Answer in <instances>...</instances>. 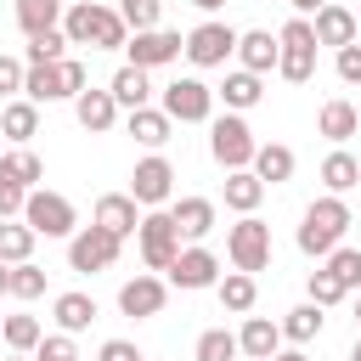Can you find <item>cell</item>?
Masks as SVG:
<instances>
[{
  "mask_svg": "<svg viewBox=\"0 0 361 361\" xmlns=\"http://www.w3.org/2000/svg\"><path fill=\"white\" fill-rule=\"evenodd\" d=\"M62 34H68V45H90V51L130 45V23L118 17V6H102V0H73L62 11Z\"/></svg>",
  "mask_w": 361,
  "mask_h": 361,
  "instance_id": "obj_1",
  "label": "cell"
},
{
  "mask_svg": "<svg viewBox=\"0 0 361 361\" xmlns=\"http://www.w3.org/2000/svg\"><path fill=\"white\" fill-rule=\"evenodd\" d=\"M355 226V214H350V203L338 197V192H327V197H316L305 214H299V254H310V259H327L338 243H344V231Z\"/></svg>",
  "mask_w": 361,
  "mask_h": 361,
  "instance_id": "obj_2",
  "label": "cell"
},
{
  "mask_svg": "<svg viewBox=\"0 0 361 361\" xmlns=\"http://www.w3.org/2000/svg\"><path fill=\"white\" fill-rule=\"evenodd\" d=\"M90 85V73H85V62L79 56H62V62H45V68H28V79H23V96L28 102H73L79 90Z\"/></svg>",
  "mask_w": 361,
  "mask_h": 361,
  "instance_id": "obj_3",
  "label": "cell"
},
{
  "mask_svg": "<svg viewBox=\"0 0 361 361\" xmlns=\"http://www.w3.org/2000/svg\"><path fill=\"white\" fill-rule=\"evenodd\" d=\"M276 45H282V56H276V73L288 79V85H305L310 73H316V28H310V17H288L282 28H276Z\"/></svg>",
  "mask_w": 361,
  "mask_h": 361,
  "instance_id": "obj_4",
  "label": "cell"
},
{
  "mask_svg": "<svg viewBox=\"0 0 361 361\" xmlns=\"http://www.w3.org/2000/svg\"><path fill=\"white\" fill-rule=\"evenodd\" d=\"M209 152H214V164H220V169H248V164H254V152H259V141H254L248 118L226 107L220 118H209Z\"/></svg>",
  "mask_w": 361,
  "mask_h": 361,
  "instance_id": "obj_5",
  "label": "cell"
},
{
  "mask_svg": "<svg viewBox=\"0 0 361 361\" xmlns=\"http://www.w3.org/2000/svg\"><path fill=\"white\" fill-rule=\"evenodd\" d=\"M135 243H141V265H147V271H169V265H175V254L186 248V237H180V226H175V214H169V209H147V214H141Z\"/></svg>",
  "mask_w": 361,
  "mask_h": 361,
  "instance_id": "obj_6",
  "label": "cell"
},
{
  "mask_svg": "<svg viewBox=\"0 0 361 361\" xmlns=\"http://www.w3.org/2000/svg\"><path fill=\"white\" fill-rule=\"evenodd\" d=\"M118 248H124V237H113L107 226H79L73 237H68V271H79V276H96V271H113L118 265Z\"/></svg>",
  "mask_w": 361,
  "mask_h": 361,
  "instance_id": "obj_7",
  "label": "cell"
},
{
  "mask_svg": "<svg viewBox=\"0 0 361 361\" xmlns=\"http://www.w3.org/2000/svg\"><path fill=\"white\" fill-rule=\"evenodd\" d=\"M226 259H231V271H265L271 265V226L259 220V214H243L237 226H226Z\"/></svg>",
  "mask_w": 361,
  "mask_h": 361,
  "instance_id": "obj_8",
  "label": "cell"
},
{
  "mask_svg": "<svg viewBox=\"0 0 361 361\" xmlns=\"http://www.w3.org/2000/svg\"><path fill=\"white\" fill-rule=\"evenodd\" d=\"M214 85H203L197 73H180V79H169L164 85V113L175 118V124H209L214 118Z\"/></svg>",
  "mask_w": 361,
  "mask_h": 361,
  "instance_id": "obj_9",
  "label": "cell"
},
{
  "mask_svg": "<svg viewBox=\"0 0 361 361\" xmlns=\"http://www.w3.org/2000/svg\"><path fill=\"white\" fill-rule=\"evenodd\" d=\"M237 28L231 23H220V17H203L192 34H186V62L192 68H226L231 56H237Z\"/></svg>",
  "mask_w": 361,
  "mask_h": 361,
  "instance_id": "obj_10",
  "label": "cell"
},
{
  "mask_svg": "<svg viewBox=\"0 0 361 361\" xmlns=\"http://www.w3.org/2000/svg\"><path fill=\"white\" fill-rule=\"evenodd\" d=\"M130 197H135L141 209H164V203L175 197V164H169L164 152H147V158L130 169Z\"/></svg>",
  "mask_w": 361,
  "mask_h": 361,
  "instance_id": "obj_11",
  "label": "cell"
},
{
  "mask_svg": "<svg viewBox=\"0 0 361 361\" xmlns=\"http://www.w3.org/2000/svg\"><path fill=\"white\" fill-rule=\"evenodd\" d=\"M23 220L39 231V237H73L79 231V214H73V203L62 197V192H28V203H23Z\"/></svg>",
  "mask_w": 361,
  "mask_h": 361,
  "instance_id": "obj_12",
  "label": "cell"
},
{
  "mask_svg": "<svg viewBox=\"0 0 361 361\" xmlns=\"http://www.w3.org/2000/svg\"><path fill=\"white\" fill-rule=\"evenodd\" d=\"M164 276H169L175 288H186V293H203V288H214V282H220V254H214V248H203V243H186Z\"/></svg>",
  "mask_w": 361,
  "mask_h": 361,
  "instance_id": "obj_13",
  "label": "cell"
},
{
  "mask_svg": "<svg viewBox=\"0 0 361 361\" xmlns=\"http://www.w3.org/2000/svg\"><path fill=\"white\" fill-rule=\"evenodd\" d=\"M175 56H186V39H180L175 28H141V34H130V45H124V62H135V68H164V62H175Z\"/></svg>",
  "mask_w": 361,
  "mask_h": 361,
  "instance_id": "obj_14",
  "label": "cell"
},
{
  "mask_svg": "<svg viewBox=\"0 0 361 361\" xmlns=\"http://www.w3.org/2000/svg\"><path fill=\"white\" fill-rule=\"evenodd\" d=\"M164 299H169V282H164L158 271H141V276H130V282L118 288V310H124V316H135V322L158 316V310H164Z\"/></svg>",
  "mask_w": 361,
  "mask_h": 361,
  "instance_id": "obj_15",
  "label": "cell"
},
{
  "mask_svg": "<svg viewBox=\"0 0 361 361\" xmlns=\"http://www.w3.org/2000/svg\"><path fill=\"white\" fill-rule=\"evenodd\" d=\"M90 220H96V226H107L113 237H135V231H141V203H135L130 192H102Z\"/></svg>",
  "mask_w": 361,
  "mask_h": 361,
  "instance_id": "obj_16",
  "label": "cell"
},
{
  "mask_svg": "<svg viewBox=\"0 0 361 361\" xmlns=\"http://www.w3.org/2000/svg\"><path fill=\"white\" fill-rule=\"evenodd\" d=\"M310 28H316V45H333V51L350 45V39H361V17H355L350 6H333V0L310 17Z\"/></svg>",
  "mask_w": 361,
  "mask_h": 361,
  "instance_id": "obj_17",
  "label": "cell"
},
{
  "mask_svg": "<svg viewBox=\"0 0 361 361\" xmlns=\"http://www.w3.org/2000/svg\"><path fill=\"white\" fill-rule=\"evenodd\" d=\"M73 118H79L90 135H107V130L118 124V102H113V90H90V85H85V90L73 96Z\"/></svg>",
  "mask_w": 361,
  "mask_h": 361,
  "instance_id": "obj_18",
  "label": "cell"
},
{
  "mask_svg": "<svg viewBox=\"0 0 361 361\" xmlns=\"http://www.w3.org/2000/svg\"><path fill=\"white\" fill-rule=\"evenodd\" d=\"M355 130H361V107H355V102L333 96V102H322V107H316V135H327L333 147H344Z\"/></svg>",
  "mask_w": 361,
  "mask_h": 361,
  "instance_id": "obj_19",
  "label": "cell"
},
{
  "mask_svg": "<svg viewBox=\"0 0 361 361\" xmlns=\"http://www.w3.org/2000/svg\"><path fill=\"white\" fill-rule=\"evenodd\" d=\"M237 344H243L248 361H271V355L282 350V322H271V316H243Z\"/></svg>",
  "mask_w": 361,
  "mask_h": 361,
  "instance_id": "obj_20",
  "label": "cell"
},
{
  "mask_svg": "<svg viewBox=\"0 0 361 361\" xmlns=\"http://www.w3.org/2000/svg\"><path fill=\"white\" fill-rule=\"evenodd\" d=\"M276 56H282V45H276V34H265V28H248L243 39H237V68H248V73H271L276 68Z\"/></svg>",
  "mask_w": 361,
  "mask_h": 361,
  "instance_id": "obj_21",
  "label": "cell"
},
{
  "mask_svg": "<svg viewBox=\"0 0 361 361\" xmlns=\"http://www.w3.org/2000/svg\"><path fill=\"white\" fill-rule=\"evenodd\" d=\"M0 135H6V141H17V147H28V141L39 135V102L11 96V102L0 107Z\"/></svg>",
  "mask_w": 361,
  "mask_h": 361,
  "instance_id": "obj_22",
  "label": "cell"
},
{
  "mask_svg": "<svg viewBox=\"0 0 361 361\" xmlns=\"http://www.w3.org/2000/svg\"><path fill=\"white\" fill-rule=\"evenodd\" d=\"M124 130H130V135H135L141 147H152V152H158V147L169 141L175 118H169L164 107H152V102H147V107H130V113H124Z\"/></svg>",
  "mask_w": 361,
  "mask_h": 361,
  "instance_id": "obj_23",
  "label": "cell"
},
{
  "mask_svg": "<svg viewBox=\"0 0 361 361\" xmlns=\"http://www.w3.org/2000/svg\"><path fill=\"white\" fill-rule=\"evenodd\" d=\"M152 68H135V62H124L113 79H107V90H113V102L130 113V107H147L152 102V79H147Z\"/></svg>",
  "mask_w": 361,
  "mask_h": 361,
  "instance_id": "obj_24",
  "label": "cell"
},
{
  "mask_svg": "<svg viewBox=\"0 0 361 361\" xmlns=\"http://www.w3.org/2000/svg\"><path fill=\"white\" fill-rule=\"evenodd\" d=\"M169 214H175L186 243H203L214 231V197H180V203H169Z\"/></svg>",
  "mask_w": 361,
  "mask_h": 361,
  "instance_id": "obj_25",
  "label": "cell"
},
{
  "mask_svg": "<svg viewBox=\"0 0 361 361\" xmlns=\"http://www.w3.org/2000/svg\"><path fill=\"white\" fill-rule=\"evenodd\" d=\"M214 96H220L231 113H248V107H259V96H265V79H259V73H248V68H231V73H226V85H220Z\"/></svg>",
  "mask_w": 361,
  "mask_h": 361,
  "instance_id": "obj_26",
  "label": "cell"
},
{
  "mask_svg": "<svg viewBox=\"0 0 361 361\" xmlns=\"http://www.w3.org/2000/svg\"><path fill=\"white\" fill-rule=\"evenodd\" d=\"M293 164H299L293 147H282V141H259V152H254L248 169H254L265 186H282V180H293Z\"/></svg>",
  "mask_w": 361,
  "mask_h": 361,
  "instance_id": "obj_27",
  "label": "cell"
},
{
  "mask_svg": "<svg viewBox=\"0 0 361 361\" xmlns=\"http://www.w3.org/2000/svg\"><path fill=\"white\" fill-rule=\"evenodd\" d=\"M51 322H56L62 333H85V327L96 322V299L79 293V288H73V293H56V299H51Z\"/></svg>",
  "mask_w": 361,
  "mask_h": 361,
  "instance_id": "obj_28",
  "label": "cell"
},
{
  "mask_svg": "<svg viewBox=\"0 0 361 361\" xmlns=\"http://www.w3.org/2000/svg\"><path fill=\"white\" fill-rule=\"evenodd\" d=\"M259 203H265V180H259L254 169H226V209L254 214Z\"/></svg>",
  "mask_w": 361,
  "mask_h": 361,
  "instance_id": "obj_29",
  "label": "cell"
},
{
  "mask_svg": "<svg viewBox=\"0 0 361 361\" xmlns=\"http://www.w3.org/2000/svg\"><path fill=\"white\" fill-rule=\"evenodd\" d=\"M322 186H327V192H338V197H344L350 186H361V158H355V152H344V147H333V152L322 158Z\"/></svg>",
  "mask_w": 361,
  "mask_h": 361,
  "instance_id": "obj_30",
  "label": "cell"
},
{
  "mask_svg": "<svg viewBox=\"0 0 361 361\" xmlns=\"http://www.w3.org/2000/svg\"><path fill=\"white\" fill-rule=\"evenodd\" d=\"M214 293H220V305H226L231 316H248L254 299H259V282H254L248 271H226V276L214 282Z\"/></svg>",
  "mask_w": 361,
  "mask_h": 361,
  "instance_id": "obj_31",
  "label": "cell"
},
{
  "mask_svg": "<svg viewBox=\"0 0 361 361\" xmlns=\"http://www.w3.org/2000/svg\"><path fill=\"white\" fill-rule=\"evenodd\" d=\"M34 243H39V231H34L28 220H0V259H6V265L34 259Z\"/></svg>",
  "mask_w": 361,
  "mask_h": 361,
  "instance_id": "obj_32",
  "label": "cell"
},
{
  "mask_svg": "<svg viewBox=\"0 0 361 361\" xmlns=\"http://www.w3.org/2000/svg\"><path fill=\"white\" fill-rule=\"evenodd\" d=\"M11 11H17V28L23 34H45V28H62V11L68 6L62 0H17Z\"/></svg>",
  "mask_w": 361,
  "mask_h": 361,
  "instance_id": "obj_33",
  "label": "cell"
},
{
  "mask_svg": "<svg viewBox=\"0 0 361 361\" xmlns=\"http://www.w3.org/2000/svg\"><path fill=\"white\" fill-rule=\"evenodd\" d=\"M322 327H327V316H322L316 299H305V305H293V310L282 316V338H293V344H310Z\"/></svg>",
  "mask_w": 361,
  "mask_h": 361,
  "instance_id": "obj_34",
  "label": "cell"
},
{
  "mask_svg": "<svg viewBox=\"0 0 361 361\" xmlns=\"http://www.w3.org/2000/svg\"><path fill=\"white\" fill-rule=\"evenodd\" d=\"M68 56V34L62 28H45V34H28V45H23V62L28 68H45V62H62Z\"/></svg>",
  "mask_w": 361,
  "mask_h": 361,
  "instance_id": "obj_35",
  "label": "cell"
},
{
  "mask_svg": "<svg viewBox=\"0 0 361 361\" xmlns=\"http://www.w3.org/2000/svg\"><path fill=\"white\" fill-rule=\"evenodd\" d=\"M0 338H6V350L34 355V350H39V338H45V327H39L34 316H6V322H0Z\"/></svg>",
  "mask_w": 361,
  "mask_h": 361,
  "instance_id": "obj_36",
  "label": "cell"
},
{
  "mask_svg": "<svg viewBox=\"0 0 361 361\" xmlns=\"http://www.w3.org/2000/svg\"><path fill=\"white\" fill-rule=\"evenodd\" d=\"M0 175H11V180H23L28 192L45 180V164H39V152H28V147H17V152H0Z\"/></svg>",
  "mask_w": 361,
  "mask_h": 361,
  "instance_id": "obj_37",
  "label": "cell"
},
{
  "mask_svg": "<svg viewBox=\"0 0 361 361\" xmlns=\"http://www.w3.org/2000/svg\"><path fill=\"white\" fill-rule=\"evenodd\" d=\"M237 355H243L237 333H226V327H209V333H197V361H237Z\"/></svg>",
  "mask_w": 361,
  "mask_h": 361,
  "instance_id": "obj_38",
  "label": "cell"
},
{
  "mask_svg": "<svg viewBox=\"0 0 361 361\" xmlns=\"http://www.w3.org/2000/svg\"><path fill=\"white\" fill-rule=\"evenodd\" d=\"M305 293H310V299H316L322 310H333V305H344V299H350V288H344V282H338V276H333L327 265H322V271H310Z\"/></svg>",
  "mask_w": 361,
  "mask_h": 361,
  "instance_id": "obj_39",
  "label": "cell"
},
{
  "mask_svg": "<svg viewBox=\"0 0 361 361\" xmlns=\"http://www.w3.org/2000/svg\"><path fill=\"white\" fill-rule=\"evenodd\" d=\"M327 271H333V276L355 293V288H361V248H344V243H338V248L327 254Z\"/></svg>",
  "mask_w": 361,
  "mask_h": 361,
  "instance_id": "obj_40",
  "label": "cell"
},
{
  "mask_svg": "<svg viewBox=\"0 0 361 361\" xmlns=\"http://www.w3.org/2000/svg\"><path fill=\"white\" fill-rule=\"evenodd\" d=\"M118 17L130 23V34H141V28H158V17H164V0H118Z\"/></svg>",
  "mask_w": 361,
  "mask_h": 361,
  "instance_id": "obj_41",
  "label": "cell"
},
{
  "mask_svg": "<svg viewBox=\"0 0 361 361\" xmlns=\"http://www.w3.org/2000/svg\"><path fill=\"white\" fill-rule=\"evenodd\" d=\"M39 293H45V271H39L34 259L11 265V299H39Z\"/></svg>",
  "mask_w": 361,
  "mask_h": 361,
  "instance_id": "obj_42",
  "label": "cell"
},
{
  "mask_svg": "<svg viewBox=\"0 0 361 361\" xmlns=\"http://www.w3.org/2000/svg\"><path fill=\"white\" fill-rule=\"evenodd\" d=\"M34 361H79V344H73V333H45L39 338V350H34Z\"/></svg>",
  "mask_w": 361,
  "mask_h": 361,
  "instance_id": "obj_43",
  "label": "cell"
},
{
  "mask_svg": "<svg viewBox=\"0 0 361 361\" xmlns=\"http://www.w3.org/2000/svg\"><path fill=\"white\" fill-rule=\"evenodd\" d=\"M23 79H28V62H23V56H6V51H0V96H6V102H11L17 90H23Z\"/></svg>",
  "mask_w": 361,
  "mask_h": 361,
  "instance_id": "obj_44",
  "label": "cell"
},
{
  "mask_svg": "<svg viewBox=\"0 0 361 361\" xmlns=\"http://www.w3.org/2000/svg\"><path fill=\"white\" fill-rule=\"evenodd\" d=\"M333 68H338V79H344V85H361V39H350V45H338V56H333Z\"/></svg>",
  "mask_w": 361,
  "mask_h": 361,
  "instance_id": "obj_45",
  "label": "cell"
},
{
  "mask_svg": "<svg viewBox=\"0 0 361 361\" xmlns=\"http://www.w3.org/2000/svg\"><path fill=\"white\" fill-rule=\"evenodd\" d=\"M23 203H28V186H23V180H11V175H0V220L23 214Z\"/></svg>",
  "mask_w": 361,
  "mask_h": 361,
  "instance_id": "obj_46",
  "label": "cell"
},
{
  "mask_svg": "<svg viewBox=\"0 0 361 361\" xmlns=\"http://www.w3.org/2000/svg\"><path fill=\"white\" fill-rule=\"evenodd\" d=\"M96 361H141V344H130V338H107V344L96 350Z\"/></svg>",
  "mask_w": 361,
  "mask_h": 361,
  "instance_id": "obj_47",
  "label": "cell"
},
{
  "mask_svg": "<svg viewBox=\"0 0 361 361\" xmlns=\"http://www.w3.org/2000/svg\"><path fill=\"white\" fill-rule=\"evenodd\" d=\"M288 6H293V17H316L327 0H288Z\"/></svg>",
  "mask_w": 361,
  "mask_h": 361,
  "instance_id": "obj_48",
  "label": "cell"
},
{
  "mask_svg": "<svg viewBox=\"0 0 361 361\" xmlns=\"http://www.w3.org/2000/svg\"><path fill=\"white\" fill-rule=\"evenodd\" d=\"M6 293H11V265L0 259V299H6Z\"/></svg>",
  "mask_w": 361,
  "mask_h": 361,
  "instance_id": "obj_49",
  "label": "cell"
},
{
  "mask_svg": "<svg viewBox=\"0 0 361 361\" xmlns=\"http://www.w3.org/2000/svg\"><path fill=\"white\" fill-rule=\"evenodd\" d=\"M271 361H310V355H305V350H276Z\"/></svg>",
  "mask_w": 361,
  "mask_h": 361,
  "instance_id": "obj_50",
  "label": "cell"
},
{
  "mask_svg": "<svg viewBox=\"0 0 361 361\" xmlns=\"http://www.w3.org/2000/svg\"><path fill=\"white\" fill-rule=\"evenodd\" d=\"M192 6H197V11H220L226 0H192Z\"/></svg>",
  "mask_w": 361,
  "mask_h": 361,
  "instance_id": "obj_51",
  "label": "cell"
},
{
  "mask_svg": "<svg viewBox=\"0 0 361 361\" xmlns=\"http://www.w3.org/2000/svg\"><path fill=\"white\" fill-rule=\"evenodd\" d=\"M350 361H361V338H355V350H350Z\"/></svg>",
  "mask_w": 361,
  "mask_h": 361,
  "instance_id": "obj_52",
  "label": "cell"
},
{
  "mask_svg": "<svg viewBox=\"0 0 361 361\" xmlns=\"http://www.w3.org/2000/svg\"><path fill=\"white\" fill-rule=\"evenodd\" d=\"M11 361H34V355H17V350H11Z\"/></svg>",
  "mask_w": 361,
  "mask_h": 361,
  "instance_id": "obj_53",
  "label": "cell"
},
{
  "mask_svg": "<svg viewBox=\"0 0 361 361\" xmlns=\"http://www.w3.org/2000/svg\"><path fill=\"white\" fill-rule=\"evenodd\" d=\"M355 322H361V299H355Z\"/></svg>",
  "mask_w": 361,
  "mask_h": 361,
  "instance_id": "obj_54",
  "label": "cell"
}]
</instances>
